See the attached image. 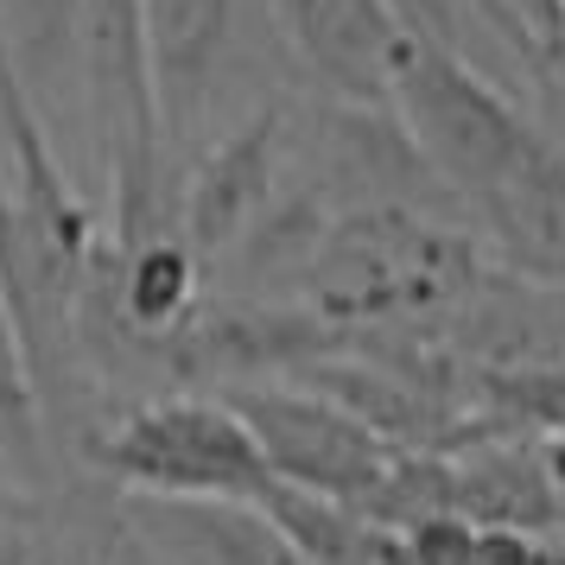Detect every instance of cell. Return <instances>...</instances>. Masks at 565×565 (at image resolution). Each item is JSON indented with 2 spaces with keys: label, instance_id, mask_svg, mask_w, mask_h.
Wrapping results in <instances>:
<instances>
[{
  "label": "cell",
  "instance_id": "obj_6",
  "mask_svg": "<svg viewBox=\"0 0 565 565\" xmlns=\"http://www.w3.org/2000/svg\"><path fill=\"white\" fill-rule=\"evenodd\" d=\"M128 534L159 565H306L255 502H153L128 495Z\"/></svg>",
  "mask_w": 565,
  "mask_h": 565
},
{
  "label": "cell",
  "instance_id": "obj_7",
  "mask_svg": "<svg viewBox=\"0 0 565 565\" xmlns=\"http://www.w3.org/2000/svg\"><path fill=\"white\" fill-rule=\"evenodd\" d=\"M0 463L13 470V483H32L45 470V407H39L7 299H0Z\"/></svg>",
  "mask_w": 565,
  "mask_h": 565
},
{
  "label": "cell",
  "instance_id": "obj_5",
  "mask_svg": "<svg viewBox=\"0 0 565 565\" xmlns=\"http://www.w3.org/2000/svg\"><path fill=\"white\" fill-rule=\"evenodd\" d=\"M242 0H140V45L159 115V153L198 134L235 52Z\"/></svg>",
  "mask_w": 565,
  "mask_h": 565
},
{
  "label": "cell",
  "instance_id": "obj_2",
  "mask_svg": "<svg viewBox=\"0 0 565 565\" xmlns=\"http://www.w3.org/2000/svg\"><path fill=\"white\" fill-rule=\"evenodd\" d=\"M216 394L248 426L267 477L280 489L318 495L331 509L369 514L382 502L394 463L407 458L387 438L369 433L356 413H343L337 401H324V394H311L299 382H242V387H216Z\"/></svg>",
  "mask_w": 565,
  "mask_h": 565
},
{
  "label": "cell",
  "instance_id": "obj_3",
  "mask_svg": "<svg viewBox=\"0 0 565 565\" xmlns=\"http://www.w3.org/2000/svg\"><path fill=\"white\" fill-rule=\"evenodd\" d=\"M292 108L299 103L248 108L184 172L179 204H172V235L184 242V255L204 267V280L235 255V242L255 230L260 210L274 204V191L286 179V159H292Z\"/></svg>",
  "mask_w": 565,
  "mask_h": 565
},
{
  "label": "cell",
  "instance_id": "obj_4",
  "mask_svg": "<svg viewBox=\"0 0 565 565\" xmlns=\"http://www.w3.org/2000/svg\"><path fill=\"white\" fill-rule=\"evenodd\" d=\"M280 52L324 103L387 108L394 71L419 32L394 13V0H267Z\"/></svg>",
  "mask_w": 565,
  "mask_h": 565
},
{
  "label": "cell",
  "instance_id": "obj_1",
  "mask_svg": "<svg viewBox=\"0 0 565 565\" xmlns=\"http://www.w3.org/2000/svg\"><path fill=\"white\" fill-rule=\"evenodd\" d=\"M83 458L121 483V495L153 502H260L274 489L255 438L223 394L140 401L83 438Z\"/></svg>",
  "mask_w": 565,
  "mask_h": 565
},
{
  "label": "cell",
  "instance_id": "obj_8",
  "mask_svg": "<svg viewBox=\"0 0 565 565\" xmlns=\"http://www.w3.org/2000/svg\"><path fill=\"white\" fill-rule=\"evenodd\" d=\"M394 13L407 20L419 39H433V45H451V52H463V7L458 0H394Z\"/></svg>",
  "mask_w": 565,
  "mask_h": 565
}]
</instances>
